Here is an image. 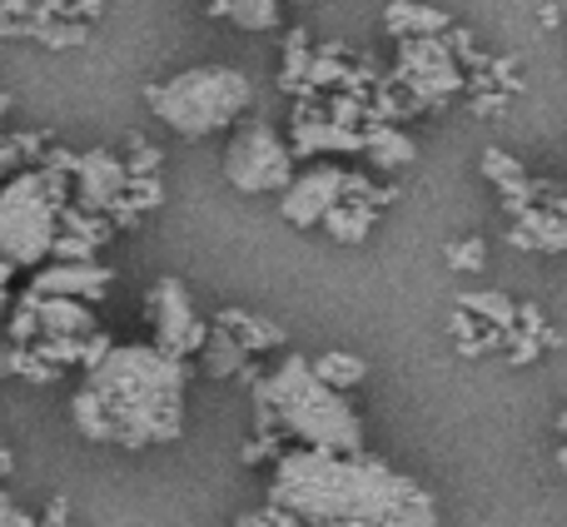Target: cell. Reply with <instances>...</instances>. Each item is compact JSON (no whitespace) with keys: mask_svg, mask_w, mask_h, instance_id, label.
<instances>
[{"mask_svg":"<svg viewBox=\"0 0 567 527\" xmlns=\"http://www.w3.org/2000/svg\"><path fill=\"white\" fill-rule=\"evenodd\" d=\"M284 6H289V0H205L209 16L229 20V25H239V30H275L284 20Z\"/></svg>","mask_w":567,"mask_h":527,"instance_id":"obj_19","label":"cell"},{"mask_svg":"<svg viewBox=\"0 0 567 527\" xmlns=\"http://www.w3.org/2000/svg\"><path fill=\"white\" fill-rule=\"evenodd\" d=\"M343 189H349V169L343 165H309L303 175L289 179V189L279 199V215L293 229H313L323 225V215L333 205H343Z\"/></svg>","mask_w":567,"mask_h":527,"instance_id":"obj_9","label":"cell"},{"mask_svg":"<svg viewBox=\"0 0 567 527\" xmlns=\"http://www.w3.org/2000/svg\"><path fill=\"white\" fill-rule=\"evenodd\" d=\"M443 259H449V269H458V273H478L483 264H488V245H483V239H458V245L443 249Z\"/></svg>","mask_w":567,"mask_h":527,"instance_id":"obj_25","label":"cell"},{"mask_svg":"<svg viewBox=\"0 0 567 527\" xmlns=\"http://www.w3.org/2000/svg\"><path fill=\"white\" fill-rule=\"evenodd\" d=\"M60 527H75V523H60Z\"/></svg>","mask_w":567,"mask_h":527,"instance_id":"obj_33","label":"cell"},{"mask_svg":"<svg viewBox=\"0 0 567 527\" xmlns=\"http://www.w3.org/2000/svg\"><path fill=\"white\" fill-rule=\"evenodd\" d=\"M558 433L567 438V403H563V413H558Z\"/></svg>","mask_w":567,"mask_h":527,"instance_id":"obj_29","label":"cell"},{"mask_svg":"<svg viewBox=\"0 0 567 527\" xmlns=\"http://www.w3.org/2000/svg\"><path fill=\"white\" fill-rule=\"evenodd\" d=\"M563 185H567V179H563Z\"/></svg>","mask_w":567,"mask_h":527,"instance_id":"obj_34","label":"cell"},{"mask_svg":"<svg viewBox=\"0 0 567 527\" xmlns=\"http://www.w3.org/2000/svg\"><path fill=\"white\" fill-rule=\"evenodd\" d=\"M483 175L493 179V185L503 189V205H508V215H518V209H528L533 199L543 195V185H533L528 175H523V159H513L508 149L488 145L483 149Z\"/></svg>","mask_w":567,"mask_h":527,"instance_id":"obj_15","label":"cell"},{"mask_svg":"<svg viewBox=\"0 0 567 527\" xmlns=\"http://www.w3.org/2000/svg\"><path fill=\"white\" fill-rule=\"evenodd\" d=\"M30 303H35V319H40V339H90V333H95V313H90V303L40 299V293H30Z\"/></svg>","mask_w":567,"mask_h":527,"instance_id":"obj_14","label":"cell"},{"mask_svg":"<svg viewBox=\"0 0 567 527\" xmlns=\"http://www.w3.org/2000/svg\"><path fill=\"white\" fill-rule=\"evenodd\" d=\"M225 179L239 195H284L293 179V149L269 120H239L225 145Z\"/></svg>","mask_w":567,"mask_h":527,"instance_id":"obj_6","label":"cell"},{"mask_svg":"<svg viewBox=\"0 0 567 527\" xmlns=\"http://www.w3.org/2000/svg\"><path fill=\"white\" fill-rule=\"evenodd\" d=\"M458 309H468L478 323H488V329H518V303L508 299V293L498 289H468L458 293Z\"/></svg>","mask_w":567,"mask_h":527,"instance_id":"obj_20","label":"cell"},{"mask_svg":"<svg viewBox=\"0 0 567 527\" xmlns=\"http://www.w3.org/2000/svg\"><path fill=\"white\" fill-rule=\"evenodd\" d=\"M10 468H16V458H10V448L0 443V478H10Z\"/></svg>","mask_w":567,"mask_h":527,"instance_id":"obj_28","label":"cell"},{"mask_svg":"<svg viewBox=\"0 0 567 527\" xmlns=\"http://www.w3.org/2000/svg\"><path fill=\"white\" fill-rule=\"evenodd\" d=\"M309 363H313V373H319L329 389H339V393L359 389V383L369 379V363H363L359 353H349V349H329V353H319V359H309Z\"/></svg>","mask_w":567,"mask_h":527,"instance_id":"obj_21","label":"cell"},{"mask_svg":"<svg viewBox=\"0 0 567 527\" xmlns=\"http://www.w3.org/2000/svg\"><path fill=\"white\" fill-rule=\"evenodd\" d=\"M0 503H10V498H6V488H0Z\"/></svg>","mask_w":567,"mask_h":527,"instance_id":"obj_32","label":"cell"},{"mask_svg":"<svg viewBox=\"0 0 567 527\" xmlns=\"http://www.w3.org/2000/svg\"><path fill=\"white\" fill-rule=\"evenodd\" d=\"M65 179L50 169H20L0 185V259L10 269H40L60 239Z\"/></svg>","mask_w":567,"mask_h":527,"instance_id":"obj_5","label":"cell"},{"mask_svg":"<svg viewBox=\"0 0 567 527\" xmlns=\"http://www.w3.org/2000/svg\"><path fill=\"white\" fill-rule=\"evenodd\" d=\"M16 353H20V343H10L6 333H0V379H6V373H16Z\"/></svg>","mask_w":567,"mask_h":527,"instance_id":"obj_27","label":"cell"},{"mask_svg":"<svg viewBox=\"0 0 567 527\" xmlns=\"http://www.w3.org/2000/svg\"><path fill=\"white\" fill-rule=\"evenodd\" d=\"M110 283H115V273L105 269V264L85 259V264H65V259H50L35 269V279H30V293H40V299H80V303H100L110 293Z\"/></svg>","mask_w":567,"mask_h":527,"instance_id":"obj_11","label":"cell"},{"mask_svg":"<svg viewBox=\"0 0 567 527\" xmlns=\"http://www.w3.org/2000/svg\"><path fill=\"white\" fill-rule=\"evenodd\" d=\"M75 205L85 215H100V209H120L130 189V169L115 149H85L75 155Z\"/></svg>","mask_w":567,"mask_h":527,"instance_id":"obj_10","label":"cell"},{"mask_svg":"<svg viewBox=\"0 0 567 527\" xmlns=\"http://www.w3.org/2000/svg\"><path fill=\"white\" fill-rule=\"evenodd\" d=\"M199 359H205V373L209 379H235V373H245V359L249 353L239 349L235 339H229L225 329H209L205 349H199Z\"/></svg>","mask_w":567,"mask_h":527,"instance_id":"obj_23","label":"cell"},{"mask_svg":"<svg viewBox=\"0 0 567 527\" xmlns=\"http://www.w3.org/2000/svg\"><path fill=\"white\" fill-rule=\"evenodd\" d=\"M289 149L293 155H309V159H329V155H363V130H349L339 120H329V110H299L289 130Z\"/></svg>","mask_w":567,"mask_h":527,"instance_id":"obj_12","label":"cell"},{"mask_svg":"<svg viewBox=\"0 0 567 527\" xmlns=\"http://www.w3.org/2000/svg\"><path fill=\"white\" fill-rule=\"evenodd\" d=\"M6 110H10V95H0V115H6Z\"/></svg>","mask_w":567,"mask_h":527,"instance_id":"obj_31","label":"cell"},{"mask_svg":"<svg viewBox=\"0 0 567 527\" xmlns=\"http://www.w3.org/2000/svg\"><path fill=\"white\" fill-rule=\"evenodd\" d=\"M518 323H523V333H538V339H543V329H548V323H543V309H538V303H523V309H518Z\"/></svg>","mask_w":567,"mask_h":527,"instance_id":"obj_26","label":"cell"},{"mask_svg":"<svg viewBox=\"0 0 567 527\" xmlns=\"http://www.w3.org/2000/svg\"><path fill=\"white\" fill-rule=\"evenodd\" d=\"M150 323H155V349L175 353V359H195L209 339L205 313L195 309L185 283L169 279V273L150 289Z\"/></svg>","mask_w":567,"mask_h":527,"instance_id":"obj_8","label":"cell"},{"mask_svg":"<svg viewBox=\"0 0 567 527\" xmlns=\"http://www.w3.org/2000/svg\"><path fill=\"white\" fill-rule=\"evenodd\" d=\"M323 229H329V239H339V245H363L373 229V209L369 205H333L329 215H323Z\"/></svg>","mask_w":567,"mask_h":527,"instance_id":"obj_24","label":"cell"},{"mask_svg":"<svg viewBox=\"0 0 567 527\" xmlns=\"http://www.w3.org/2000/svg\"><path fill=\"white\" fill-rule=\"evenodd\" d=\"M558 468L567 473V438H563V448H558Z\"/></svg>","mask_w":567,"mask_h":527,"instance_id":"obj_30","label":"cell"},{"mask_svg":"<svg viewBox=\"0 0 567 527\" xmlns=\"http://www.w3.org/2000/svg\"><path fill=\"white\" fill-rule=\"evenodd\" d=\"M150 115L165 130L185 140H205L215 130H235L245 120V110L255 105V85L245 70L229 65H189L179 75L159 80L145 90Z\"/></svg>","mask_w":567,"mask_h":527,"instance_id":"obj_4","label":"cell"},{"mask_svg":"<svg viewBox=\"0 0 567 527\" xmlns=\"http://www.w3.org/2000/svg\"><path fill=\"white\" fill-rule=\"evenodd\" d=\"M185 359L155 343H110V353L85 369V383L70 399L80 438L155 448L185 433Z\"/></svg>","mask_w":567,"mask_h":527,"instance_id":"obj_2","label":"cell"},{"mask_svg":"<svg viewBox=\"0 0 567 527\" xmlns=\"http://www.w3.org/2000/svg\"><path fill=\"white\" fill-rule=\"evenodd\" d=\"M399 85L409 90L419 105H439V100L458 95L468 85L458 55L443 35H423V40H399Z\"/></svg>","mask_w":567,"mask_h":527,"instance_id":"obj_7","label":"cell"},{"mask_svg":"<svg viewBox=\"0 0 567 527\" xmlns=\"http://www.w3.org/2000/svg\"><path fill=\"white\" fill-rule=\"evenodd\" d=\"M309 65H313L309 30H289V35H284V70H279V90H303V95H309Z\"/></svg>","mask_w":567,"mask_h":527,"instance_id":"obj_22","label":"cell"},{"mask_svg":"<svg viewBox=\"0 0 567 527\" xmlns=\"http://www.w3.org/2000/svg\"><path fill=\"white\" fill-rule=\"evenodd\" d=\"M513 245L518 249H538V255H563L567 249V219L548 205H528L513 215Z\"/></svg>","mask_w":567,"mask_h":527,"instance_id":"obj_13","label":"cell"},{"mask_svg":"<svg viewBox=\"0 0 567 527\" xmlns=\"http://www.w3.org/2000/svg\"><path fill=\"white\" fill-rule=\"evenodd\" d=\"M259 433H289L299 448L319 453H363V418L339 389L313 373L303 353H284L275 369L255 383Z\"/></svg>","mask_w":567,"mask_h":527,"instance_id":"obj_3","label":"cell"},{"mask_svg":"<svg viewBox=\"0 0 567 527\" xmlns=\"http://www.w3.org/2000/svg\"><path fill=\"white\" fill-rule=\"evenodd\" d=\"M269 508L303 527H439L433 493L373 453H279Z\"/></svg>","mask_w":567,"mask_h":527,"instance_id":"obj_1","label":"cell"},{"mask_svg":"<svg viewBox=\"0 0 567 527\" xmlns=\"http://www.w3.org/2000/svg\"><path fill=\"white\" fill-rule=\"evenodd\" d=\"M453 20L439 6H423V0H389L383 6V30L393 40H423V35H449Z\"/></svg>","mask_w":567,"mask_h":527,"instance_id":"obj_16","label":"cell"},{"mask_svg":"<svg viewBox=\"0 0 567 527\" xmlns=\"http://www.w3.org/2000/svg\"><path fill=\"white\" fill-rule=\"evenodd\" d=\"M363 155H369V165H379V169H403L419 159V145H413L399 125L373 120V125H363Z\"/></svg>","mask_w":567,"mask_h":527,"instance_id":"obj_18","label":"cell"},{"mask_svg":"<svg viewBox=\"0 0 567 527\" xmlns=\"http://www.w3.org/2000/svg\"><path fill=\"white\" fill-rule=\"evenodd\" d=\"M215 329H225L229 339L239 343L245 353H269V349H284V329L265 313H249V309H219L215 313Z\"/></svg>","mask_w":567,"mask_h":527,"instance_id":"obj_17","label":"cell"}]
</instances>
